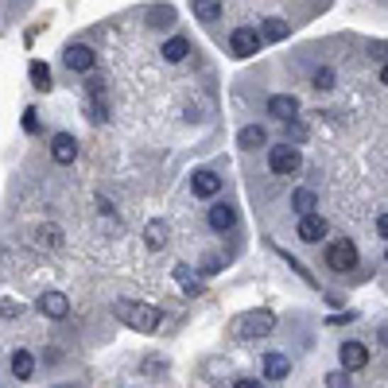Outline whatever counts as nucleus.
I'll return each instance as SVG.
<instances>
[{"label":"nucleus","mask_w":388,"mask_h":388,"mask_svg":"<svg viewBox=\"0 0 388 388\" xmlns=\"http://www.w3.org/2000/svg\"><path fill=\"white\" fill-rule=\"evenodd\" d=\"M113 315L125 326H132L136 334H152V330H160V323H163V311L155 307V303H144V299H121L117 307H113Z\"/></svg>","instance_id":"nucleus-1"},{"label":"nucleus","mask_w":388,"mask_h":388,"mask_svg":"<svg viewBox=\"0 0 388 388\" xmlns=\"http://www.w3.org/2000/svg\"><path fill=\"white\" fill-rule=\"evenodd\" d=\"M272 326H276V315H272V311H249V315H237L229 330H233L237 338H264V334H272Z\"/></svg>","instance_id":"nucleus-2"},{"label":"nucleus","mask_w":388,"mask_h":388,"mask_svg":"<svg viewBox=\"0 0 388 388\" xmlns=\"http://www.w3.org/2000/svg\"><path fill=\"white\" fill-rule=\"evenodd\" d=\"M299 163H303L299 148H295V144H287V140H284L279 148H268V171H272V175H279V179H284V175H292V171L299 167Z\"/></svg>","instance_id":"nucleus-3"},{"label":"nucleus","mask_w":388,"mask_h":388,"mask_svg":"<svg viewBox=\"0 0 388 388\" xmlns=\"http://www.w3.org/2000/svg\"><path fill=\"white\" fill-rule=\"evenodd\" d=\"M326 264L334 272H353L357 268V245L350 241V237H342V241H330L326 245Z\"/></svg>","instance_id":"nucleus-4"},{"label":"nucleus","mask_w":388,"mask_h":388,"mask_svg":"<svg viewBox=\"0 0 388 388\" xmlns=\"http://www.w3.org/2000/svg\"><path fill=\"white\" fill-rule=\"evenodd\" d=\"M260 31L257 28H237L233 35H229V51L237 55V59H249V55H257L260 51Z\"/></svg>","instance_id":"nucleus-5"},{"label":"nucleus","mask_w":388,"mask_h":388,"mask_svg":"<svg viewBox=\"0 0 388 388\" xmlns=\"http://www.w3.org/2000/svg\"><path fill=\"white\" fill-rule=\"evenodd\" d=\"M326 233H330L326 218H318V214H303V218H299V241H307V245H318V241H323Z\"/></svg>","instance_id":"nucleus-6"},{"label":"nucleus","mask_w":388,"mask_h":388,"mask_svg":"<svg viewBox=\"0 0 388 388\" xmlns=\"http://www.w3.org/2000/svg\"><path fill=\"white\" fill-rule=\"evenodd\" d=\"M268 117H276V121H295L299 117V101H295L292 94H276V97H268Z\"/></svg>","instance_id":"nucleus-7"},{"label":"nucleus","mask_w":388,"mask_h":388,"mask_svg":"<svg viewBox=\"0 0 388 388\" xmlns=\"http://www.w3.org/2000/svg\"><path fill=\"white\" fill-rule=\"evenodd\" d=\"M338 357H342V369H350V373H357V369L369 365V350L361 342H342Z\"/></svg>","instance_id":"nucleus-8"},{"label":"nucleus","mask_w":388,"mask_h":388,"mask_svg":"<svg viewBox=\"0 0 388 388\" xmlns=\"http://www.w3.org/2000/svg\"><path fill=\"white\" fill-rule=\"evenodd\" d=\"M66 66H70V70H78V74H89L97 66V55L89 51V47H82V43H74V47H66Z\"/></svg>","instance_id":"nucleus-9"},{"label":"nucleus","mask_w":388,"mask_h":388,"mask_svg":"<svg viewBox=\"0 0 388 388\" xmlns=\"http://www.w3.org/2000/svg\"><path fill=\"white\" fill-rule=\"evenodd\" d=\"M51 160H55V163H62V167L78 160V140H74L70 132H59V136L51 140Z\"/></svg>","instance_id":"nucleus-10"},{"label":"nucleus","mask_w":388,"mask_h":388,"mask_svg":"<svg viewBox=\"0 0 388 388\" xmlns=\"http://www.w3.org/2000/svg\"><path fill=\"white\" fill-rule=\"evenodd\" d=\"M39 311H43L47 318H66L70 315V299H66L62 292H43L39 295Z\"/></svg>","instance_id":"nucleus-11"},{"label":"nucleus","mask_w":388,"mask_h":388,"mask_svg":"<svg viewBox=\"0 0 388 388\" xmlns=\"http://www.w3.org/2000/svg\"><path fill=\"white\" fill-rule=\"evenodd\" d=\"M191 191H194V198H214L221 191V179L214 175V171H194V175H191Z\"/></svg>","instance_id":"nucleus-12"},{"label":"nucleus","mask_w":388,"mask_h":388,"mask_svg":"<svg viewBox=\"0 0 388 388\" xmlns=\"http://www.w3.org/2000/svg\"><path fill=\"white\" fill-rule=\"evenodd\" d=\"M237 226V210L229 202H214L210 206V229H218V233H226V229Z\"/></svg>","instance_id":"nucleus-13"},{"label":"nucleus","mask_w":388,"mask_h":388,"mask_svg":"<svg viewBox=\"0 0 388 388\" xmlns=\"http://www.w3.org/2000/svg\"><path fill=\"white\" fill-rule=\"evenodd\" d=\"M237 144H241L245 152H257V148L268 144V132H264L260 125H245L241 132H237Z\"/></svg>","instance_id":"nucleus-14"},{"label":"nucleus","mask_w":388,"mask_h":388,"mask_svg":"<svg viewBox=\"0 0 388 388\" xmlns=\"http://www.w3.org/2000/svg\"><path fill=\"white\" fill-rule=\"evenodd\" d=\"M287 373H292V361H287L284 353H268V357H264V377H268V381H284Z\"/></svg>","instance_id":"nucleus-15"},{"label":"nucleus","mask_w":388,"mask_h":388,"mask_svg":"<svg viewBox=\"0 0 388 388\" xmlns=\"http://www.w3.org/2000/svg\"><path fill=\"white\" fill-rule=\"evenodd\" d=\"M12 373L20 377V381H31V377H35V357H31L28 350H16L12 353Z\"/></svg>","instance_id":"nucleus-16"},{"label":"nucleus","mask_w":388,"mask_h":388,"mask_svg":"<svg viewBox=\"0 0 388 388\" xmlns=\"http://www.w3.org/2000/svg\"><path fill=\"white\" fill-rule=\"evenodd\" d=\"M315 206H318V194L307 191V187H299V191L292 194V210L299 214V218H303V214H315Z\"/></svg>","instance_id":"nucleus-17"},{"label":"nucleus","mask_w":388,"mask_h":388,"mask_svg":"<svg viewBox=\"0 0 388 388\" xmlns=\"http://www.w3.org/2000/svg\"><path fill=\"white\" fill-rule=\"evenodd\" d=\"M187 55H191V43H187L183 35H175V39H167V43H163V59H167V62H183Z\"/></svg>","instance_id":"nucleus-18"},{"label":"nucleus","mask_w":388,"mask_h":388,"mask_svg":"<svg viewBox=\"0 0 388 388\" xmlns=\"http://www.w3.org/2000/svg\"><path fill=\"white\" fill-rule=\"evenodd\" d=\"M144 241L152 245V249H163V245H167V226H163L160 218H152L144 226Z\"/></svg>","instance_id":"nucleus-19"},{"label":"nucleus","mask_w":388,"mask_h":388,"mask_svg":"<svg viewBox=\"0 0 388 388\" xmlns=\"http://www.w3.org/2000/svg\"><path fill=\"white\" fill-rule=\"evenodd\" d=\"M194 16L202 23H218L221 20V0H194Z\"/></svg>","instance_id":"nucleus-20"},{"label":"nucleus","mask_w":388,"mask_h":388,"mask_svg":"<svg viewBox=\"0 0 388 388\" xmlns=\"http://www.w3.org/2000/svg\"><path fill=\"white\" fill-rule=\"evenodd\" d=\"M175 279L187 295H202V279H194V272L187 268V264H175Z\"/></svg>","instance_id":"nucleus-21"},{"label":"nucleus","mask_w":388,"mask_h":388,"mask_svg":"<svg viewBox=\"0 0 388 388\" xmlns=\"http://www.w3.org/2000/svg\"><path fill=\"white\" fill-rule=\"evenodd\" d=\"M35 245H43V249H59V245H62V229H55V226H43V229H39V233H35Z\"/></svg>","instance_id":"nucleus-22"},{"label":"nucleus","mask_w":388,"mask_h":388,"mask_svg":"<svg viewBox=\"0 0 388 388\" xmlns=\"http://www.w3.org/2000/svg\"><path fill=\"white\" fill-rule=\"evenodd\" d=\"M31 82H35L39 89H55V82H51V66H47V62H31Z\"/></svg>","instance_id":"nucleus-23"},{"label":"nucleus","mask_w":388,"mask_h":388,"mask_svg":"<svg viewBox=\"0 0 388 388\" xmlns=\"http://www.w3.org/2000/svg\"><path fill=\"white\" fill-rule=\"evenodd\" d=\"M284 35H287V23H284V20H276V16H272V20H264V39L279 43Z\"/></svg>","instance_id":"nucleus-24"},{"label":"nucleus","mask_w":388,"mask_h":388,"mask_svg":"<svg viewBox=\"0 0 388 388\" xmlns=\"http://www.w3.org/2000/svg\"><path fill=\"white\" fill-rule=\"evenodd\" d=\"M315 89H334V70L330 66H318L315 70Z\"/></svg>","instance_id":"nucleus-25"},{"label":"nucleus","mask_w":388,"mask_h":388,"mask_svg":"<svg viewBox=\"0 0 388 388\" xmlns=\"http://www.w3.org/2000/svg\"><path fill=\"white\" fill-rule=\"evenodd\" d=\"M326 388H350V369H342V373H330V377H326Z\"/></svg>","instance_id":"nucleus-26"},{"label":"nucleus","mask_w":388,"mask_h":388,"mask_svg":"<svg viewBox=\"0 0 388 388\" xmlns=\"http://www.w3.org/2000/svg\"><path fill=\"white\" fill-rule=\"evenodd\" d=\"M0 315H4V318H16V315H20V303H16V299H4V303H0Z\"/></svg>","instance_id":"nucleus-27"},{"label":"nucleus","mask_w":388,"mask_h":388,"mask_svg":"<svg viewBox=\"0 0 388 388\" xmlns=\"http://www.w3.org/2000/svg\"><path fill=\"white\" fill-rule=\"evenodd\" d=\"M39 128V121H35V109H28L23 113V132H35Z\"/></svg>","instance_id":"nucleus-28"},{"label":"nucleus","mask_w":388,"mask_h":388,"mask_svg":"<svg viewBox=\"0 0 388 388\" xmlns=\"http://www.w3.org/2000/svg\"><path fill=\"white\" fill-rule=\"evenodd\" d=\"M377 233H381L384 241H388V214H381V218H377Z\"/></svg>","instance_id":"nucleus-29"},{"label":"nucleus","mask_w":388,"mask_h":388,"mask_svg":"<svg viewBox=\"0 0 388 388\" xmlns=\"http://www.w3.org/2000/svg\"><path fill=\"white\" fill-rule=\"evenodd\" d=\"M233 388H264V384H260V381H249V377H241V381H237Z\"/></svg>","instance_id":"nucleus-30"},{"label":"nucleus","mask_w":388,"mask_h":388,"mask_svg":"<svg viewBox=\"0 0 388 388\" xmlns=\"http://www.w3.org/2000/svg\"><path fill=\"white\" fill-rule=\"evenodd\" d=\"M381 86H388V62L381 66Z\"/></svg>","instance_id":"nucleus-31"},{"label":"nucleus","mask_w":388,"mask_h":388,"mask_svg":"<svg viewBox=\"0 0 388 388\" xmlns=\"http://www.w3.org/2000/svg\"><path fill=\"white\" fill-rule=\"evenodd\" d=\"M381 338H384V342H388V330H384V334H381Z\"/></svg>","instance_id":"nucleus-32"},{"label":"nucleus","mask_w":388,"mask_h":388,"mask_svg":"<svg viewBox=\"0 0 388 388\" xmlns=\"http://www.w3.org/2000/svg\"><path fill=\"white\" fill-rule=\"evenodd\" d=\"M384 257H388V253H384Z\"/></svg>","instance_id":"nucleus-33"}]
</instances>
